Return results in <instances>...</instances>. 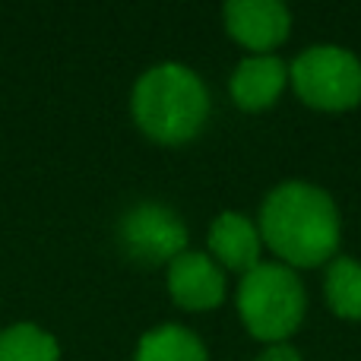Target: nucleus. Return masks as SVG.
I'll return each instance as SVG.
<instances>
[{"instance_id":"f257e3e1","label":"nucleus","mask_w":361,"mask_h":361,"mask_svg":"<svg viewBox=\"0 0 361 361\" xmlns=\"http://www.w3.org/2000/svg\"><path fill=\"white\" fill-rule=\"evenodd\" d=\"M260 241L292 269L324 267L339 254L343 219L333 197L307 180H286L260 203Z\"/></svg>"},{"instance_id":"f03ea898","label":"nucleus","mask_w":361,"mask_h":361,"mask_svg":"<svg viewBox=\"0 0 361 361\" xmlns=\"http://www.w3.org/2000/svg\"><path fill=\"white\" fill-rule=\"evenodd\" d=\"M130 118L159 146H184L209 121V89L197 70L165 61L143 70L130 89Z\"/></svg>"},{"instance_id":"7ed1b4c3","label":"nucleus","mask_w":361,"mask_h":361,"mask_svg":"<svg viewBox=\"0 0 361 361\" xmlns=\"http://www.w3.org/2000/svg\"><path fill=\"white\" fill-rule=\"evenodd\" d=\"M238 317L244 330L260 343H288L298 333L307 311L305 282L286 263H260L238 282Z\"/></svg>"},{"instance_id":"20e7f679","label":"nucleus","mask_w":361,"mask_h":361,"mask_svg":"<svg viewBox=\"0 0 361 361\" xmlns=\"http://www.w3.org/2000/svg\"><path fill=\"white\" fill-rule=\"evenodd\" d=\"M295 95L314 111H352L361 105V61L343 44H311L288 63Z\"/></svg>"},{"instance_id":"39448f33","label":"nucleus","mask_w":361,"mask_h":361,"mask_svg":"<svg viewBox=\"0 0 361 361\" xmlns=\"http://www.w3.org/2000/svg\"><path fill=\"white\" fill-rule=\"evenodd\" d=\"M118 238L130 260L149 263V267H159V263L169 267L178 254L187 250V225L180 222L175 209L156 200L130 206L118 225Z\"/></svg>"},{"instance_id":"423d86ee","label":"nucleus","mask_w":361,"mask_h":361,"mask_svg":"<svg viewBox=\"0 0 361 361\" xmlns=\"http://www.w3.org/2000/svg\"><path fill=\"white\" fill-rule=\"evenodd\" d=\"M165 286H169L171 301L180 311H190V314L216 311L225 301V292H228L225 269L206 250H190V247L169 263Z\"/></svg>"},{"instance_id":"0eeeda50","label":"nucleus","mask_w":361,"mask_h":361,"mask_svg":"<svg viewBox=\"0 0 361 361\" xmlns=\"http://www.w3.org/2000/svg\"><path fill=\"white\" fill-rule=\"evenodd\" d=\"M222 16L225 32L250 54H273L292 35V13L279 0H231Z\"/></svg>"},{"instance_id":"6e6552de","label":"nucleus","mask_w":361,"mask_h":361,"mask_svg":"<svg viewBox=\"0 0 361 361\" xmlns=\"http://www.w3.org/2000/svg\"><path fill=\"white\" fill-rule=\"evenodd\" d=\"M288 86V63L276 54H247L228 76V95L241 111H267Z\"/></svg>"},{"instance_id":"1a4fd4ad","label":"nucleus","mask_w":361,"mask_h":361,"mask_svg":"<svg viewBox=\"0 0 361 361\" xmlns=\"http://www.w3.org/2000/svg\"><path fill=\"white\" fill-rule=\"evenodd\" d=\"M206 244H209L206 254L222 269H231V273L244 276L263 263L260 260L263 241H260V231H257V222H250L241 212H219L209 225Z\"/></svg>"},{"instance_id":"9d476101","label":"nucleus","mask_w":361,"mask_h":361,"mask_svg":"<svg viewBox=\"0 0 361 361\" xmlns=\"http://www.w3.org/2000/svg\"><path fill=\"white\" fill-rule=\"evenodd\" d=\"M133 361H209L203 339L180 324H159L137 343Z\"/></svg>"},{"instance_id":"9b49d317","label":"nucleus","mask_w":361,"mask_h":361,"mask_svg":"<svg viewBox=\"0 0 361 361\" xmlns=\"http://www.w3.org/2000/svg\"><path fill=\"white\" fill-rule=\"evenodd\" d=\"M0 361H61V343L32 320H16L0 330Z\"/></svg>"},{"instance_id":"f8f14e48","label":"nucleus","mask_w":361,"mask_h":361,"mask_svg":"<svg viewBox=\"0 0 361 361\" xmlns=\"http://www.w3.org/2000/svg\"><path fill=\"white\" fill-rule=\"evenodd\" d=\"M324 298L330 311L343 320H361V263L336 254L326 263Z\"/></svg>"},{"instance_id":"ddd939ff","label":"nucleus","mask_w":361,"mask_h":361,"mask_svg":"<svg viewBox=\"0 0 361 361\" xmlns=\"http://www.w3.org/2000/svg\"><path fill=\"white\" fill-rule=\"evenodd\" d=\"M254 361H305V358H301V352L295 349V345L276 343V345H267Z\"/></svg>"}]
</instances>
